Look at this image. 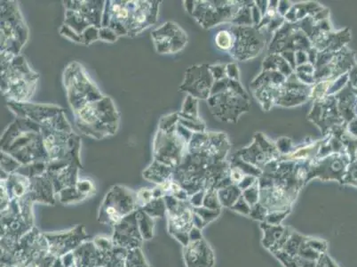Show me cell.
Returning <instances> with one entry per match:
<instances>
[{"mask_svg":"<svg viewBox=\"0 0 357 267\" xmlns=\"http://www.w3.org/2000/svg\"><path fill=\"white\" fill-rule=\"evenodd\" d=\"M137 210L139 208L136 195L125 187L115 186L103 199L98 213V221L113 227Z\"/></svg>","mask_w":357,"mask_h":267,"instance_id":"1","label":"cell"},{"mask_svg":"<svg viewBox=\"0 0 357 267\" xmlns=\"http://www.w3.org/2000/svg\"><path fill=\"white\" fill-rule=\"evenodd\" d=\"M45 237L48 241L49 253L55 257H63L88 241L89 235L84 226L78 225L67 231L45 233Z\"/></svg>","mask_w":357,"mask_h":267,"instance_id":"2","label":"cell"},{"mask_svg":"<svg viewBox=\"0 0 357 267\" xmlns=\"http://www.w3.org/2000/svg\"><path fill=\"white\" fill-rule=\"evenodd\" d=\"M137 210L128 215L113 226L112 238L115 246L127 250L143 246L144 240L138 226Z\"/></svg>","mask_w":357,"mask_h":267,"instance_id":"3","label":"cell"},{"mask_svg":"<svg viewBox=\"0 0 357 267\" xmlns=\"http://www.w3.org/2000/svg\"><path fill=\"white\" fill-rule=\"evenodd\" d=\"M32 228L21 216L20 206L17 199L11 201L8 207L1 211V238L19 242Z\"/></svg>","mask_w":357,"mask_h":267,"instance_id":"4","label":"cell"},{"mask_svg":"<svg viewBox=\"0 0 357 267\" xmlns=\"http://www.w3.org/2000/svg\"><path fill=\"white\" fill-rule=\"evenodd\" d=\"M166 208L168 213L169 232L178 240L183 241V235L189 232L192 225V216L183 206L169 198H166Z\"/></svg>","mask_w":357,"mask_h":267,"instance_id":"5","label":"cell"},{"mask_svg":"<svg viewBox=\"0 0 357 267\" xmlns=\"http://www.w3.org/2000/svg\"><path fill=\"white\" fill-rule=\"evenodd\" d=\"M78 267H103L105 253H101L94 241H86L73 251Z\"/></svg>","mask_w":357,"mask_h":267,"instance_id":"6","label":"cell"},{"mask_svg":"<svg viewBox=\"0 0 357 267\" xmlns=\"http://www.w3.org/2000/svg\"><path fill=\"white\" fill-rule=\"evenodd\" d=\"M137 221L139 226L140 232L144 241L152 240L154 236V228H155V223L154 219L149 215L144 212L143 210H137Z\"/></svg>","mask_w":357,"mask_h":267,"instance_id":"7","label":"cell"},{"mask_svg":"<svg viewBox=\"0 0 357 267\" xmlns=\"http://www.w3.org/2000/svg\"><path fill=\"white\" fill-rule=\"evenodd\" d=\"M128 250L120 247H114L110 253H105L103 267H125Z\"/></svg>","mask_w":357,"mask_h":267,"instance_id":"8","label":"cell"},{"mask_svg":"<svg viewBox=\"0 0 357 267\" xmlns=\"http://www.w3.org/2000/svg\"><path fill=\"white\" fill-rule=\"evenodd\" d=\"M140 210L152 217V219H162L165 217L167 213V208L165 204L164 199L162 198H154L152 201L149 202L146 206Z\"/></svg>","mask_w":357,"mask_h":267,"instance_id":"9","label":"cell"},{"mask_svg":"<svg viewBox=\"0 0 357 267\" xmlns=\"http://www.w3.org/2000/svg\"><path fill=\"white\" fill-rule=\"evenodd\" d=\"M125 267H152L147 263L141 248L128 250L125 260Z\"/></svg>","mask_w":357,"mask_h":267,"instance_id":"10","label":"cell"},{"mask_svg":"<svg viewBox=\"0 0 357 267\" xmlns=\"http://www.w3.org/2000/svg\"><path fill=\"white\" fill-rule=\"evenodd\" d=\"M84 198L81 193L70 187V188L63 189L61 192L60 201L63 204H72V202L81 201Z\"/></svg>","mask_w":357,"mask_h":267,"instance_id":"11","label":"cell"},{"mask_svg":"<svg viewBox=\"0 0 357 267\" xmlns=\"http://www.w3.org/2000/svg\"><path fill=\"white\" fill-rule=\"evenodd\" d=\"M94 242L98 250L103 253H110L115 247L112 238L107 237V236H97L94 238Z\"/></svg>","mask_w":357,"mask_h":267,"instance_id":"12","label":"cell"},{"mask_svg":"<svg viewBox=\"0 0 357 267\" xmlns=\"http://www.w3.org/2000/svg\"><path fill=\"white\" fill-rule=\"evenodd\" d=\"M347 183L350 184V185L357 186V161L354 162L349 168Z\"/></svg>","mask_w":357,"mask_h":267,"instance_id":"13","label":"cell"},{"mask_svg":"<svg viewBox=\"0 0 357 267\" xmlns=\"http://www.w3.org/2000/svg\"><path fill=\"white\" fill-rule=\"evenodd\" d=\"M52 267H64L61 257H57V259H54L53 266H52Z\"/></svg>","mask_w":357,"mask_h":267,"instance_id":"14","label":"cell"}]
</instances>
